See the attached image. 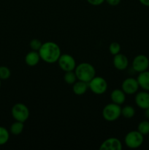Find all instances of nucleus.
I'll return each instance as SVG.
<instances>
[{"mask_svg":"<svg viewBox=\"0 0 149 150\" xmlns=\"http://www.w3.org/2000/svg\"><path fill=\"white\" fill-rule=\"evenodd\" d=\"M38 52L41 59L48 64H54L57 62L60 56L61 55L59 45L51 41H48L42 43Z\"/></svg>","mask_w":149,"mask_h":150,"instance_id":"1","label":"nucleus"},{"mask_svg":"<svg viewBox=\"0 0 149 150\" xmlns=\"http://www.w3.org/2000/svg\"><path fill=\"white\" fill-rule=\"evenodd\" d=\"M74 73L77 80L89 83L94 76H96V70L91 64L88 62H82L76 66Z\"/></svg>","mask_w":149,"mask_h":150,"instance_id":"2","label":"nucleus"},{"mask_svg":"<svg viewBox=\"0 0 149 150\" xmlns=\"http://www.w3.org/2000/svg\"><path fill=\"white\" fill-rule=\"evenodd\" d=\"M102 117L108 122L116 121L121 116V107L114 103H108L102 109Z\"/></svg>","mask_w":149,"mask_h":150,"instance_id":"3","label":"nucleus"},{"mask_svg":"<svg viewBox=\"0 0 149 150\" xmlns=\"http://www.w3.org/2000/svg\"><path fill=\"white\" fill-rule=\"evenodd\" d=\"M144 142V136L138 130H131L124 137V144L130 149H137L140 147Z\"/></svg>","mask_w":149,"mask_h":150,"instance_id":"4","label":"nucleus"},{"mask_svg":"<svg viewBox=\"0 0 149 150\" xmlns=\"http://www.w3.org/2000/svg\"><path fill=\"white\" fill-rule=\"evenodd\" d=\"M11 114L15 121L24 123L29 119L30 112L29 109L25 104L18 103L15 104L11 109Z\"/></svg>","mask_w":149,"mask_h":150,"instance_id":"5","label":"nucleus"},{"mask_svg":"<svg viewBox=\"0 0 149 150\" xmlns=\"http://www.w3.org/2000/svg\"><path fill=\"white\" fill-rule=\"evenodd\" d=\"M88 84L89 89L95 95H102L105 93L108 89V83L106 80L101 76H94Z\"/></svg>","mask_w":149,"mask_h":150,"instance_id":"6","label":"nucleus"},{"mask_svg":"<svg viewBox=\"0 0 149 150\" xmlns=\"http://www.w3.org/2000/svg\"><path fill=\"white\" fill-rule=\"evenodd\" d=\"M57 62L60 68L64 72L73 71L77 66L74 57L68 54H61Z\"/></svg>","mask_w":149,"mask_h":150,"instance_id":"7","label":"nucleus"},{"mask_svg":"<svg viewBox=\"0 0 149 150\" xmlns=\"http://www.w3.org/2000/svg\"><path fill=\"white\" fill-rule=\"evenodd\" d=\"M149 67V59L144 54H139L132 61V69L137 73L148 70Z\"/></svg>","mask_w":149,"mask_h":150,"instance_id":"8","label":"nucleus"},{"mask_svg":"<svg viewBox=\"0 0 149 150\" xmlns=\"http://www.w3.org/2000/svg\"><path fill=\"white\" fill-rule=\"evenodd\" d=\"M140 88L137 79L132 77L127 78L124 79L121 84V89L126 93V95H134L138 92Z\"/></svg>","mask_w":149,"mask_h":150,"instance_id":"9","label":"nucleus"},{"mask_svg":"<svg viewBox=\"0 0 149 150\" xmlns=\"http://www.w3.org/2000/svg\"><path fill=\"white\" fill-rule=\"evenodd\" d=\"M122 143L117 138H109L104 141L99 146L100 150H121Z\"/></svg>","mask_w":149,"mask_h":150,"instance_id":"10","label":"nucleus"},{"mask_svg":"<svg viewBox=\"0 0 149 150\" xmlns=\"http://www.w3.org/2000/svg\"><path fill=\"white\" fill-rule=\"evenodd\" d=\"M134 102L137 107L143 110L149 108V92L148 91H141L136 93Z\"/></svg>","mask_w":149,"mask_h":150,"instance_id":"11","label":"nucleus"},{"mask_svg":"<svg viewBox=\"0 0 149 150\" xmlns=\"http://www.w3.org/2000/svg\"><path fill=\"white\" fill-rule=\"evenodd\" d=\"M112 64L115 69L118 70H125L128 67L129 59L124 54H118L112 59Z\"/></svg>","mask_w":149,"mask_h":150,"instance_id":"12","label":"nucleus"},{"mask_svg":"<svg viewBox=\"0 0 149 150\" xmlns=\"http://www.w3.org/2000/svg\"><path fill=\"white\" fill-rule=\"evenodd\" d=\"M110 99L112 103L118 105H122L126 101V93L120 89H115L111 92Z\"/></svg>","mask_w":149,"mask_h":150,"instance_id":"13","label":"nucleus"},{"mask_svg":"<svg viewBox=\"0 0 149 150\" xmlns=\"http://www.w3.org/2000/svg\"><path fill=\"white\" fill-rule=\"evenodd\" d=\"M41 58L38 51H32L28 53L25 57V62L30 67H34L39 64Z\"/></svg>","mask_w":149,"mask_h":150,"instance_id":"14","label":"nucleus"},{"mask_svg":"<svg viewBox=\"0 0 149 150\" xmlns=\"http://www.w3.org/2000/svg\"><path fill=\"white\" fill-rule=\"evenodd\" d=\"M137 82L139 83V86L143 90L149 92V71H145L139 73V75L137 78Z\"/></svg>","mask_w":149,"mask_h":150,"instance_id":"15","label":"nucleus"},{"mask_svg":"<svg viewBox=\"0 0 149 150\" xmlns=\"http://www.w3.org/2000/svg\"><path fill=\"white\" fill-rule=\"evenodd\" d=\"M72 85V91L76 95H84L89 89L88 83L85 81H76Z\"/></svg>","mask_w":149,"mask_h":150,"instance_id":"16","label":"nucleus"},{"mask_svg":"<svg viewBox=\"0 0 149 150\" xmlns=\"http://www.w3.org/2000/svg\"><path fill=\"white\" fill-rule=\"evenodd\" d=\"M24 128L23 122L19 121H15L11 125L10 127V133L14 136H18L23 132Z\"/></svg>","mask_w":149,"mask_h":150,"instance_id":"17","label":"nucleus"},{"mask_svg":"<svg viewBox=\"0 0 149 150\" xmlns=\"http://www.w3.org/2000/svg\"><path fill=\"white\" fill-rule=\"evenodd\" d=\"M135 115V109L133 106L129 105H125L121 108V116L126 119H131Z\"/></svg>","mask_w":149,"mask_h":150,"instance_id":"18","label":"nucleus"},{"mask_svg":"<svg viewBox=\"0 0 149 150\" xmlns=\"http://www.w3.org/2000/svg\"><path fill=\"white\" fill-rule=\"evenodd\" d=\"M10 139V132L4 127L0 126V146L6 144Z\"/></svg>","mask_w":149,"mask_h":150,"instance_id":"19","label":"nucleus"},{"mask_svg":"<svg viewBox=\"0 0 149 150\" xmlns=\"http://www.w3.org/2000/svg\"><path fill=\"white\" fill-rule=\"evenodd\" d=\"M137 130L143 136H148L149 134V121L143 120L140 122L137 126Z\"/></svg>","mask_w":149,"mask_h":150,"instance_id":"20","label":"nucleus"},{"mask_svg":"<svg viewBox=\"0 0 149 150\" xmlns=\"http://www.w3.org/2000/svg\"><path fill=\"white\" fill-rule=\"evenodd\" d=\"M64 80L67 84H73L77 80V76H76L74 70L65 72V74L64 76Z\"/></svg>","mask_w":149,"mask_h":150,"instance_id":"21","label":"nucleus"},{"mask_svg":"<svg viewBox=\"0 0 149 150\" xmlns=\"http://www.w3.org/2000/svg\"><path fill=\"white\" fill-rule=\"evenodd\" d=\"M11 76V71L6 66H0V79L7 80Z\"/></svg>","mask_w":149,"mask_h":150,"instance_id":"22","label":"nucleus"},{"mask_svg":"<svg viewBox=\"0 0 149 150\" xmlns=\"http://www.w3.org/2000/svg\"><path fill=\"white\" fill-rule=\"evenodd\" d=\"M121 45L118 42H113L112 43H110L109 46V51L112 55L115 56L116 54H119L120 51H121Z\"/></svg>","mask_w":149,"mask_h":150,"instance_id":"23","label":"nucleus"},{"mask_svg":"<svg viewBox=\"0 0 149 150\" xmlns=\"http://www.w3.org/2000/svg\"><path fill=\"white\" fill-rule=\"evenodd\" d=\"M42 43L38 39H32V40L30 41V43H29V45H30V48L32 51H38L39 50V48L42 46Z\"/></svg>","mask_w":149,"mask_h":150,"instance_id":"24","label":"nucleus"},{"mask_svg":"<svg viewBox=\"0 0 149 150\" xmlns=\"http://www.w3.org/2000/svg\"><path fill=\"white\" fill-rule=\"evenodd\" d=\"M89 4L93 6H99L103 4L105 0H86Z\"/></svg>","mask_w":149,"mask_h":150,"instance_id":"25","label":"nucleus"},{"mask_svg":"<svg viewBox=\"0 0 149 150\" xmlns=\"http://www.w3.org/2000/svg\"><path fill=\"white\" fill-rule=\"evenodd\" d=\"M121 0H105L107 3H108L109 5L112 6V7H115V6L118 5L121 2Z\"/></svg>","mask_w":149,"mask_h":150,"instance_id":"26","label":"nucleus"},{"mask_svg":"<svg viewBox=\"0 0 149 150\" xmlns=\"http://www.w3.org/2000/svg\"><path fill=\"white\" fill-rule=\"evenodd\" d=\"M139 1L143 5L145 6V7H149V0H139Z\"/></svg>","mask_w":149,"mask_h":150,"instance_id":"27","label":"nucleus"},{"mask_svg":"<svg viewBox=\"0 0 149 150\" xmlns=\"http://www.w3.org/2000/svg\"><path fill=\"white\" fill-rule=\"evenodd\" d=\"M145 117H146L147 120H149V108H146V109L145 110Z\"/></svg>","mask_w":149,"mask_h":150,"instance_id":"28","label":"nucleus"},{"mask_svg":"<svg viewBox=\"0 0 149 150\" xmlns=\"http://www.w3.org/2000/svg\"><path fill=\"white\" fill-rule=\"evenodd\" d=\"M1 79H0V88H1Z\"/></svg>","mask_w":149,"mask_h":150,"instance_id":"29","label":"nucleus"},{"mask_svg":"<svg viewBox=\"0 0 149 150\" xmlns=\"http://www.w3.org/2000/svg\"><path fill=\"white\" fill-rule=\"evenodd\" d=\"M148 142H149V134L148 135Z\"/></svg>","mask_w":149,"mask_h":150,"instance_id":"30","label":"nucleus"}]
</instances>
